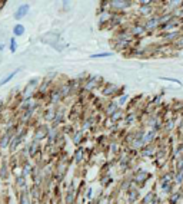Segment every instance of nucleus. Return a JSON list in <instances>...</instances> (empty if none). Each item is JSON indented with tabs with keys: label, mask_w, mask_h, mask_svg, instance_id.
<instances>
[{
	"label": "nucleus",
	"mask_w": 183,
	"mask_h": 204,
	"mask_svg": "<svg viewBox=\"0 0 183 204\" xmlns=\"http://www.w3.org/2000/svg\"><path fill=\"white\" fill-rule=\"evenodd\" d=\"M13 32H14V35H16V36H20V35H23V32H24V27H23V25H16Z\"/></svg>",
	"instance_id": "nucleus-4"
},
{
	"label": "nucleus",
	"mask_w": 183,
	"mask_h": 204,
	"mask_svg": "<svg viewBox=\"0 0 183 204\" xmlns=\"http://www.w3.org/2000/svg\"><path fill=\"white\" fill-rule=\"evenodd\" d=\"M175 45H176V47H183V38L182 39H179V41H176Z\"/></svg>",
	"instance_id": "nucleus-10"
},
{
	"label": "nucleus",
	"mask_w": 183,
	"mask_h": 204,
	"mask_svg": "<svg viewBox=\"0 0 183 204\" xmlns=\"http://www.w3.org/2000/svg\"><path fill=\"white\" fill-rule=\"evenodd\" d=\"M112 4L113 6H129V3H126V1H113Z\"/></svg>",
	"instance_id": "nucleus-8"
},
{
	"label": "nucleus",
	"mask_w": 183,
	"mask_h": 204,
	"mask_svg": "<svg viewBox=\"0 0 183 204\" xmlns=\"http://www.w3.org/2000/svg\"><path fill=\"white\" fill-rule=\"evenodd\" d=\"M9 47H10L12 53H14V52H16V49H17V43H16V39H12V41H10V45H9Z\"/></svg>",
	"instance_id": "nucleus-5"
},
{
	"label": "nucleus",
	"mask_w": 183,
	"mask_h": 204,
	"mask_svg": "<svg viewBox=\"0 0 183 204\" xmlns=\"http://www.w3.org/2000/svg\"><path fill=\"white\" fill-rule=\"evenodd\" d=\"M163 81H169V82H173V83H178V85H180V81H178V79H173V78H162Z\"/></svg>",
	"instance_id": "nucleus-9"
},
{
	"label": "nucleus",
	"mask_w": 183,
	"mask_h": 204,
	"mask_svg": "<svg viewBox=\"0 0 183 204\" xmlns=\"http://www.w3.org/2000/svg\"><path fill=\"white\" fill-rule=\"evenodd\" d=\"M182 181H183V167L179 168V172L176 175V183H182Z\"/></svg>",
	"instance_id": "nucleus-7"
},
{
	"label": "nucleus",
	"mask_w": 183,
	"mask_h": 204,
	"mask_svg": "<svg viewBox=\"0 0 183 204\" xmlns=\"http://www.w3.org/2000/svg\"><path fill=\"white\" fill-rule=\"evenodd\" d=\"M17 72H19V69L13 71V72H12V73H9V75H7V76H6L4 79H1V81H0V86H1V85H4V83H7V82L10 81V79H12V78H13V76H14V75L17 73Z\"/></svg>",
	"instance_id": "nucleus-2"
},
{
	"label": "nucleus",
	"mask_w": 183,
	"mask_h": 204,
	"mask_svg": "<svg viewBox=\"0 0 183 204\" xmlns=\"http://www.w3.org/2000/svg\"><path fill=\"white\" fill-rule=\"evenodd\" d=\"M143 32V27H136L135 29V33H142Z\"/></svg>",
	"instance_id": "nucleus-12"
},
{
	"label": "nucleus",
	"mask_w": 183,
	"mask_h": 204,
	"mask_svg": "<svg viewBox=\"0 0 183 204\" xmlns=\"http://www.w3.org/2000/svg\"><path fill=\"white\" fill-rule=\"evenodd\" d=\"M113 53H109V52H106V53H97V55H92V58L93 59H97V58H107V56H112Z\"/></svg>",
	"instance_id": "nucleus-6"
},
{
	"label": "nucleus",
	"mask_w": 183,
	"mask_h": 204,
	"mask_svg": "<svg viewBox=\"0 0 183 204\" xmlns=\"http://www.w3.org/2000/svg\"><path fill=\"white\" fill-rule=\"evenodd\" d=\"M27 12H29V4H22V6L17 9V12L14 13V17L19 20V19H22L23 16H26Z\"/></svg>",
	"instance_id": "nucleus-1"
},
{
	"label": "nucleus",
	"mask_w": 183,
	"mask_h": 204,
	"mask_svg": "<svg viewBox=\"0 0 183 204\" xmlns=\"http://www.w3.org/2000/svg\"><path fill=\"white\" fill-rule=\"evenodd\" d=\"M159 22H160V19H159V17H153L152 20H149V22H147L146 27H147V29H152V27L157 26V23H159Z\"/></svg>",
	"instance_id": "nucleus-3"
},
{
	"label": "nucleus",
	"mask_w": 183,
	"mask_h": 204,
	"mask_svg": "<svg viewBox=\"0 0 183 204\" xmlns=\"http://www.w3.org/2000/svg\"><path fill=\"white\" fill-rule=\"evenodd\" d=\"M178 35H179V33H178V32H175V33L169 35V36H167V39H169V41H170V39H175V38H178Z\"/></svg>",
	"instance_id": "nucleus-11"
}]
</instances>
